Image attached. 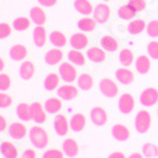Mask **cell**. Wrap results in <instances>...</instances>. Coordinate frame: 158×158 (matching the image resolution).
<instances>
[{
	"instance_id": "cell-1",
	"label": "cell",
	"mask_w": 158,
	"mask_h": 158,
	"mask_svg": "<svg viewBox=\"0 0 158 158\" xmlns=\"http://www.w3.org/2000/svg\"><path fill=\"white\" fill-rule=\"evenodd\" d=\"M28 134H29L31 143L33 144L37 149H43V148H46L48 146L49 135L47 133V130L43 129L42 127H39V125L32 127Z\"/></svg>"
},
{
	"instance_id": "cell-2",
	"label": "cell",
	"mask_w": 158,
	"mask_h": 158,
	"mask_svg": "<svg viewBox=\"0 0 158 158\" xmlns=\"http://www.w3.org/2000/svg\"><path fill=\"white\" fill-rule=\"evenodd\" d=\"M152 125V116L151 113L147 110H140L137 113L135 118H134V127L137 129L138 133L144 134L149 130Z\"/></svg>"
},
{
	"instance_id": "cell-3",
	"label": "cell",
	"mask_w": 158,
	"mask_h": 158,
	"mask_svg": "<svg viewBox=\"0 0 158 158\" xmlns=\"http://www.w3.org/2000/svg\"><path fill=\"white\" fill-rule=\"evenodd\" d=\"M58 72H60V77L67 84H71V82L76 81V78H77V70L75 69V66L71 62L61 63Z\"/></svg>"
},
{
	"instance_id": "cell-4",
	"label": "cell",
	"mask_w": 158,
	"mask_h": 158,
	"mask_svg": "<svg viewBox=\"0 0 158 158\" xmlns=\"http://www.w3.org/2000/svg\"><path fill=\"white\" fill-rule=\"evenodd\" d=\"M139 101H140V104L143 105V106H147V108L153 106V105H156L157 101H158V90L156 87L144 89L140 93Z\"/></svg>"
},
{
	"instance_id": "cell-5",
	"label": "cell",
	"mask_w": 158,
	"mask_h": 158,
	"mask_svg": "<svg viewBox=\"0 0 158 158\" xmlns=\"http://www.w3.org/2000/svg\"><path fill=\"white\" fill-rule=\"evenodd\" d=\"M135 106V100L133 98V95L129 93H124L120 95L119 100H118V109L123 114H130L134 110Z\"/></svg>"
},
{
	"instance_id": "cell-6",
	"label": "cell",
	"mask_w": 158,
	"mask_h": 158,
	"mask_svg": "<svg viewBox=\"0 0 158 158\" xmlns=\"http://www.w3.org/2000/svg\"><path fill=\"white\" fill-rule=\"evenodd\" d=\"M99 89L101 91V94L106 98H115L119 93V89H118V85L115 84V81L110 80V78H102L99 84Z\"/></svg>"
},
{
	"instance_id": "cell-7",
	"label": "cell",
	"mask_w": 158,
	"mask_h": 158,
	"mask_svg": "<svg viewBox=\"0 0 158 158\" xmlns=\"http://www.w3.org/2000/svg\"><path fill=\"white\" fill-rule=\"evenodd\" d=\"M90 119L96 127H102L108 122V113L101 106H95L90 111Z\"/></svg>"
},
{
	"instance_id": "cell-8",
	"label": "cell",
	"mask_w": 158,
	"mask_h": 158,
	"mask_svg": "<svg viewBox=\"0 0 158 158\" xmlns=\"http://www.w3.org/2000/svg\"><path fill=\"white\" fill-rule=\"evenodd\" d=\"M77 95H78V89L76 86L70 85V84L58 86V89H57V96L61 100H64V101L73 100Z\"/></svg>"
},
{
	"instance_id": "cell-9",
	"label": "cell",
	"mask_w": 158,
	"mask_h": 158,
	"mask_svg": "<svg viewBox=\"0 0 158 158\" xmlns=\"http://www.w3.org/2000/svg\"><path fill=\"white\" fill-rule=\"evenodd\" d=\"M8 131H9V135L13 139H17V140H20V139L25 138V135L29 133L27 127H25L23 123H19V122L11 123L8 127Z\"/></svg>"
},
{
	"instance_id": "cell-10",
	"label": "cell",
	"mask_w": 158,
	"mask_h": 158,
	"mask_svg": "<svg viewBox=\"0 0 158 158\" xmlns=\"http://www.w3.org/2000/svg\"><path fill=\"white\" fill-rule=\"evenodd\" d=\"M53 128H55V131L63 137L69 133V129H70V120H67V118H66L63 114H57L55 120H53Z\"/></svg>"
},
{
	"instance_id": "cell-11",
	"label": "cell",
	"mask_w": 158,
	"mask_h": 158,
	"mask_svg": "<svg viewBox=\"0 0 158 158\" xmlns=\"http://www.w3.org/2000/svg\"><path fill=\"white\" fill-rule=\"evenodd\" d=\"M111 135L118 142H127L130 137V131H129V128L127 125L116 123L111 128Z\"/></svg>"
},
{
	"instance_id": "cell-12",
	"label": "cell",
	"mask_w": 158,
	"mask_h": 158,
	"mask_svg": "<svg viewBox=\"0 0 158 158\" xmlns=\"http://www.w3.org/2000/svg\"><path fill=\"white\" fill-rule=\"evenodd\" d=\"M93 14H94V19L96 20V23L104 24L110 18V8L106 4H98L94 8Z\"/></svg>"
},
{
	"instance_id": "cell-13",
	"label": "cell",
	"mask_w": 158,
	"mask_h": 158,
	"mask_svg": "<svg viewBox=\"0 0 158 158\" xmlns=\"http://www.w3.org/2000/svg\"><path fill=\"white\" fill-rule=\"evenodd\" d=\"M80 147H78V143L73 139V138H67L62 142V152L64 156H67L70 158H73L78 154Z\"/></svg>"
},
{
	"instance_id": "cell-14",
	"label": "cell",
	"mask_w": 158,
	"mask_h": 158,
	"mask_svg": "<svg viewBox=\"0 0 158 158\" xmlns=\"http://www.w3.org/2000/svg\"><path fill=\"white\" fill-rule=\"evenodd\" d=\"M32 109V120L35 122L37 124H42L47 120V111L43 109V106L39 102H33L31 104Z\"/></svg>"
},
{
	"instance_id": "cell-15",
	"label": "cell",
	"mask_w": 158,
	"mask_h": 158,
	"mask_svg": "<svg viewBox=\"0 0 158 158\" xmlns=\"http://www.w3.org/2000/svg\"><path fill=\"white\" fill-rule=\"evenodd\" d=\"M86 125V116L81 113H76L70 119V129L75 133H80Z\"/></svg>"
},
{
	"instance_id": "cell-16",
	"label": "cell",
	"mask_w": 158,
	"mask_h": 158,
	"mask_svg": "<svg viewBox=\"0 0 158 158\" xmlns=\"http://www.w3.org/2000/svg\"><path fill=\"white\" fill-rule=\"evenodd\" d=\"M35 73V66L32 61H24L19 67V76L24 81H29Z\"/></svg>"
},
{
	"instance_id": "cell-17",
	"label": "cell",
	"mask_w": 158,
	"mask_h": 158,
	"mask_svg": "<svg viewBox=\"0 0 158 158\" xmlns=\"http://www.w3.org/2000/svg\"><path fill=\"white\" fill-rule=\"evenodd\" d=\"M100 46L105 52L114 53V52H116L118 48H119V42H118V39L113 35H104L100 39Z\"/></svg>"
},
{
	"instance_id": "cell-18",
	"label": "cell",
	"mask_w": 158,
	"mask_h": 158,
	"mask_svg": "<svg viewBox=\"0 0 158 158\" xmlns=\"http://www.w3.org/2000/svg\"><path fill=\"white\" fill-rule=\"evenodd\" d=\"M86 56L90 61H93L95 63H101L106 60V52L102 48H98V47H90L86 52Z\"/></svg>"
},
{
	"instance_id": "cell-19",
	"label": "cell",
	"mask_w": 158,
	"mask_h": 158,
	"mask_svg": "<svg viewBox=\"0 0 158 158\" xmlns=\"http://www.w3.org/2000/svg\"><path fill=\"white\" fill-rule=\"evenodd\" d=\"M115 77H116V80L123 85H130L134 81V73L127 67L118 69L115 72Z\"/></svg>"
},
{
	"instance_id": "cell-20",
	"label": "cell",
	"mask_w": 158,
	"mask_h": 158,
	"mask_svg": "<svg viewBox=\"0 0 158 158\" xmlns=\"http://www.w3.org/2000/svg\"><path fill=\"white\" fill-rule=\"evenodd\" d=\"M63 58V53L60 48H52L48 49L44 55V61L47 64L53 66V64H58Z\"/></svg>"
},
{
	"instance_id": "cell-21",
	"label": "cell",
	"mask_w": 158,
	"mask_h": 158,
	"mask_svg": "<svg viewBox=\"0 0 158 158\" xmlns=\"http://www.w3.org/2000/svg\"><path fill=\"white\" fill-rule=\"evenodd\" d=\"M0 153L4 158H18L17 147L9 140H4L0 143Z\"/></svg>"
},
{
	"instance_id": "cell-22",
	"label": "cell",
	"mask_w": 158,
	"mask_h": 158,
	"mask_svg": "<svg viewBox=\"0 0 158 158\" xmlns=\"http://www.w3.org/2000/svg\"><path fill=\"white\" fill-rule=\"evenodd\" d=\"M28 55V51L23 44H14L9 49V57L13 61H23Z\"/></svg>"
},
{
	"instance_id": "cell-23",
	"label": "cell",
	"mask_w": 158,
	"mask_h": 158,
	"mask_svg": "<svg viewBox=\"0 0 158 158\" xmlns=\"http://www.w3.org/2000/svg\"><path fill=\"white\" fill-rule=\"evenodd\" d=\"M47 42V32L43 25H37L33 29V43L37 47H43Z\"/></svg>"
},
{
	"instance_id": "cell-24",
	"label": "cell",
	"mask_w": 158,
	"mask_h": 158,
	"mask_svg": "<svg viewBox=\"0 0 158 158\" xmlns=\"http://www.w3.org/2000/svg\"><path fill=\"white\" fill-rule=\"evenodd\" d=\"M70 44L73 49H82L89 44V38L84 33H73L70 38Z\"/></svg>"
},
{
	"instance_id": "cell-25",
	"label": "cell",
	"mask_w": 158,
	"mask_h": 158,
	"mask_svg": "<svg viewBox=\"0 0 158 158\" xmlns=\"http://www.w3.org/2000/svg\"><path fill=\"white\" fill-rule=\"evenodd\" d=\"M15 111H17L18 118L22 122H31L32 120V109H31L29 104H27V102L18 104Z\"/></svg>"
},
{
	"instance_id": "cell-26",
	"label": "cell",
	"mask_w": 158,
	"mask_h": 158,
	"mask_svg": "<svg viewBox=\"0 0 158 158\" xmlns=\"http://www.w3.org/2000/svg\"><path fill=\"white\" fill-rule=\"evenodd\" d=\"M29 17H31V20L35 24V25H43L47 20V17H46V13L43 11L42 8L39 6H33L29 11Z\"/></svg>"
},
{
	"instance_id": "cell-27",
	"label": "cell",
	"mask_w": 158,
	"mask_h": 158,
	"mask_svg": "<svg viewBox=\"0 0 158 158\" xmlns=\"http://www.w3.org/2000/svg\"><path fill=\"white\" fill-rule=\"evenodd\" d=\"M62 109V101L60 98H49L44 102V110L49 114H57Z\"/></svg>"
},
{
	"instance_id": "cell-28",
	"label": "cell",
	"mask_w": 158,
	"mask_h": 158,
	"mask_svg": "<svg viewBox=\"0 0 158 158\" xmlns=\"http://www.w3.org/2000/svg\"><path fill=\"white\" fill-rule=\"evenodd\" d=\"M135 69H137V71H138L140 75L148 73V71L151 70V60H149V57L144 56V55H140L139 57H137Z\"/></svg>"
},
{
	"instance_id": "cell-29",
	"label": "cell",
	"mask_w": 158,
	"mask_h": 158,
	"mask_svg": "<svg viewBox=\"0 0 158 158\" xmlns=\"http://www.w3.org/2000/svg\"><path fill=\"white\" fill-rule=\"evenodd\" d=\"M73 6L80 14H84V15H89L94 11V6L89 0H75Z\"/></svg>"
},
{
	"instance_id": "cell-30",
	"label": "cell",
	"mask_w": 158,
	"mask_h": 158,
	"mask_svg": "<svg viewBox=\"0 0 158 158\" xmlns=\"http://www.w3.org/2000/svg\"><path fill=\"white\" fill-rule=\"evenodd\" d=\"M93 86H94V78H93V76H91V75L81 73L80 76L77 77V87L78 89H81L84 91H87Z\"/></svg>"
},
{
	"instance_id": "cell-31",
	"label": "cell",
	"mask_w": 158,
	"mask_h": 158,
	"mask_svg": "<svg viewBox=\"0 0 158 158\" xmlns=\"http://www.w3.org/2000/svg\"><path fill=\"white\" fill-rule=\"evenodd\" d=\"M146 27H147V24H146V22H144V19H134V20H131L129 24H128V32L130 33V34H140L144 29H146Z\"/></svg>"
},
{
	"instance_id": "cell-32",
	"label": "cell",
	"mask_w": 158,
	"mask_h": 158,
	"mask_svg": "<svg viewBox=\"0 0 158 158\" xmlns=\"http://www.w3.org/2000/svg\"><path fill=\"white\" fill-rule=\"evenodd\" d=\"M49 42L53 44L56 48H61V47L66 46V43H67V38H66V35L62 32L53 31L49 34Z\"/></svg>"
},
{
	"instance_id": "cell-33",
	"label": "cell",
	"mask_w": 158,
	"mask_h": 158,
	"mask_svg": "<svg viewBox=\"0 0 158 158\" xmlns=\"http://www.w3.org/2000/svg\"><path fill=\"white\" fill-rule=\"evenodd\" d=\"M77 27L82 32H93L96 28V20L94 18L85 17L77 22Z\"/></svg>"
},
{
	"instance_id": "cell-34",
	"label": "cell",
	"mask_w": 158,
	"mask_h": 158,
	"mask_svg": "<svg viewBox=\"0 0 158 158\" xmlns=\"http://www.w3.org/2000/svg\"><path fill=\"white\" fill-rule=\"evenodd\" d=\"M58 84H60V75L57 73H49L47 75V77L44 78V89L47 91H53L56 89H58Z\"/></svg>"
},
{
	"instance_id": "cell-35",
	"label": "cell",
	"mask_w": 158,
	"mask_h": 158,
	"mask_svg": "<svg viewBox=\"0 0 158 158\" xmlns=\"http://www.w3.org/2000/svg\"><path fill=\"white\" fill-rule=\"evenodd\" d=\"M67 58L72 64H76V66H84L85 64V56L78 49L70 51L69 55H67Z\"/></svg>"
},
{
	"instance_id": "cell-36",
	"label": "cell",
	"mask_w": 158,
	"mask_h": 158,
	"mask_svg": "<svg viewBox=\"0 0 158 158\" xmlns=\"http://www.w3.org/2000/svg\"><path fill=\"white\" fill-rule=\"evenodd\" d=\"M119 61L123 66H130L134 61V55H133V51L130 48H123L119 53Z\"/></svg>"
},
{
	"instance_id": "cell-37",
	"label": "cell",
	"mask_w": 158,
	"mask_h": 158,
	"mask_svg": "<svg viewBox=\"0 0 158 158\" xmlns=\"http://www.w3.org/2000/svg\"><path fill=\"white\" fill-rule=\"evenodd\" d=\"M142 154L146 158H154L158 156V147L154 143H144L142 147Z\"/></svg>"
},
{
	"instance_id": "cell-38",
	"label": "cell",
	"mask_w": 158,
	"mask_h": 158,
	"mask_svg": "<svg viewBox=\"0 0 158 158\" xmlns=\"http://www.w3.org/2000/svg\"><path fill=\"white\" fill-rule=\"evenodd\" d=\"M137 13L131 9L128 4L127 5H122L119 6V9H118V17L124 19V20H130V19H133L135 17Z\"/></svg>"
},
{
	"instance_id": "cell-39",
	"label": "cell",
	"mask_w": 158,
	"mask_h": 158,
	"mask_svg": "<svg viewBox=\"0 0 158 158\" xmlns=\"http://www.w3.org/2000/svg\"><path fill=\"white\" fill-rule=\"evenodd\" d=\"M31 25V20L25 17H18L14 22H13V27H14L15 31L18 32H24L29 28Z\"/></svg>"
},
{
	"instance_id": "cell-40",
	"label": "cell",
	"mask_w": 158,
	"mask_h": 158,
	"mask_svg": "<svg viewBox=\"0 0 158 158\" xmlns=\"http://www.w3.org/2000/svg\"><path fill=\"white\" fill-rule=\"evenodd\" d=\"M128 5L135 13H140V11H143L144 9H146L147 3H146V0H129Z\"/></svg>"
},
{
	"instance_id": "cell-41",
	"label": "cell",
	"mask_w": 158,
	"mask_h": 158,
	"mask_svg": "<svg viewBox=\"0 0 158 158\" xmlns=\"http://www.w3.org/2000/svg\"><path fill=\"white\" fill-rule=\"evenodd\" d=\"M147 34L151 38H158V20L153 19L147 24Z\"/></svg>"
},
{
	"instance_id": "cell-42",
	"label": "cell",
	"mask_w": 158,
	"mask_h": 158,
	"mask_svg": "<svg viewBox=\"0 0 158 158\" xmlns=\"http://www.w3.org/2000/svg\"><path fill=\"white\" fill-rule=\"evenodd\" d=\"M147 52L148 56L153 60H158V42L157 41H151L147 46Z\"/></svg>"
},
{
	"instance_id": "cell-43",
	"label": "cell",
	"mask_w": 158,
	"mask_h": 158,
	"mask_svg": "<svg viewBox=\"0 0 158 158\" xmlns=\"http://www.w3.org/2000/svg\"><path fill=\"white\" fill-rule=\"evenodd\" d=\"M11 104H13V98L6 93H4V91H0V109L9 108Z\"/></svg>"
},
{
	"instance_id": "cell-44",
	"label": "cell",
	"mask_w": 158,
	"mask_h": 158,
	"mask_svg": "<svg viewBox=\"0 0 158 158\" xmlns=\"http://www.w3.org/2000/svg\"><path fill=\"white\" fill-rule=\"evenodd\" d=\"M11 85V80L9 75L0 72V91H6Z\"/></svg>"
},
{
	"instance_id": "cell-45",
	"label": "cell",
	"mask_w": 158,
	"mask_h": 158,
	"mask_svg": "<svg viewBox=\"0 0 158 158\" xmlns=\"http://www.w3.org/2000/svg\"><path fill=\"white\" fill-rule=\"evenodd\" d=\"M63 156L64 154H63L62 151H60L57 148H51V149H47L43 153L42 158H63Z\"/></svg>"
},
{
	"instance_id": "cell-46",
	"label": "cell",
	"mask_w": 158,
	"mask_h": 158,
	"mask_svg": "<svg viewBox=\"0 0 158 158\" xmlns=\"http://www.w3.org/2000/svg\"><path fill=\"white\" fill-rule=\"evenodd\" d=\"M11 33V27H10V24L3 22V23H0V39H5L10 35Z\"/></svg>"
},
{
	"instance_id": "cell-47",
	"label": "cell",
	"mask_w": 158,
	"mask_h": 158,
	"mask_svg": "<svg viewBox=\"0 0 158 158\" xmlns=\"http://www.w3.org/2000/svg\"><path fill=\"white\" fill-rule=\"evenodd\" d=\"M20 158H37V152L32 148H27L23 153Z\"/></svg>"
},
{
	"instance_id": "cell-48",
	"label": "cell",
	"mask_w": 158,
	"mask_h": 158,
	"mask_svg": "<svg viewBox=\"0 0 158 158\" xmlns=\"http://www.w3.org/2000/svg\"><path fill=\"white\" fill-rule=\"evenodd\" d=\"M37 2L41 4L42 6H47V8H49V6H53V5L57 3V0H37Z\"/></svg>"
},
{
	"instance_id": "cell-49",
	"label": "cell",
	"mask_w": 158,
	"mask_h": 158,
	"mask_svg": "<svg viewBox=\"0 0 158 158\" xmlns=\"http://www.w3.org/2000/svg\"><path fill=\"white\" fill-rule=\"evenodd\" d=\"M8 128V122H6V118L4 115H0V133H3V131Z\"/></svg>"
},
{
	"instance_id": "cell-50",
	"label": "cell",
	"mask_w": 158,
	"mask_h": 158,
	"mask_svg": "<svg viewBox=\"0 0 158 158\" xmlns=\"http://www.w3.org/2000/svg\"><path fill=\"white\" fill-rule=\"evenodd\" d=\"M108 158H127V157H125V154H124L123 152L115 151V152H111V153L108 156Z\"/></svg>"
},
{
	"instance_id": "cell-51",
	"label": "cell",
	"mask_w": 158,
	"mask_h": 158,
	"mask_svg": "<svg viewBox=\"0 0 158 158\" xmlns=\"http://www.w3.org/2000/svg\"><path fill=\"white\" fill-rule=\"evenodd\" d=\"M128 158H144V156L142 153H139V152H134V153H131Z\"/></svg>"
},
{
	"instance_id": "cell-52",
	"label": "cell",
	"mask_w": 158,
	"mask_h": 158,
	"mask_svg": "<svg viewBox=\"0 0 158 158\" xmlns=\"http://www.w3.org/2000/svg\"><path fill=\"white\" fill-rule=\"evenodd\" d=\"M4 67H5V61H4L2 57H0V72L4 70Z\"/></svg>"
},
{
	"instance_id": "cell-53",
	"label": "cell",
	"mask_w": 158,
	"mask_h": 158,
	"mask_svg": "<svg viewBox=\"0 0 158 158\" xmlns=\"http://www.w3.org/2000/svg\"><path fill=\"white\" fill-rule=\"evenodd\" d=\"M157 115H158V109H157Z\"/></svg>"
}]
</instances>
